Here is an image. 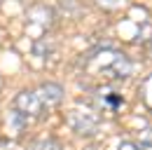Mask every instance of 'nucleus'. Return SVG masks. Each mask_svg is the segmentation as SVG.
Segmentation results:
<instances>
[{
	"mask_svg": "<svg viewBox=\"0 0 152 150\" xmlns=\"http://www.w3.org/2000/svg\"><path fill=\"white\" fill-rule=\"evenodd\" d=\"M89 68L96 71L98 75H103V77H110V80H124V77L131 75L133 63L122 52L98 49L94 56H89Z\"/></svg>",
	"mask_w": 152,
	"mask_h": 150,
	"instance_id": "obj_1",
	"label": "nucleus"
},
{
	"mask_svg": "<svg viewBox=\"0 0 152 150\" xmlns=\"http://www.w3.org/2000/svg\"><path fill=\"white\" fill-rule=\"evenodd\" d=\"M45 103L38 96V92H19L14 96V110H19L23 117H42L45 115Z\"/></svg>",
	"mask_w": 152,
	"mask_h": 150,
	"instance_id": "obj_2",
	"label": "nucleus"
},
{
	"mask_svg": "<svg viewBox=\"0 0 152 150\" xmlns=\"http://www.w3.org/2000/svg\"><path fill=\"white\" fill-rule=\"evenodd\" d=\"M70 124H73V129H75L77 134L89 136V134H94V131L98 129V117L89 110H75L70 115Z\"/></svg>",
	"mask_w": 152,
	"mask_h": 150,
	"instance_id": "obj_3",
	"label": "nucleus"
},
{
	"mask_svg": "<svg viewBox=\"0 0 152 150\" xmlns=\"http://www.w3.org/2000/svg\"><path fill=\"white\" fill-rule=\"evenodd\" d=\"M38 96L42 99L45 106H58V103L63 101V87H61V85H54V82H45V85H40Z\"/></svg>",
	"mask_w": 152,
	"mask_h": 150,
	"instance_id": "obj_4",
	"label": "nucleus"
},
{
	"mask_svg": "<svg viewBox=\"0 0 152 150\" xmlns=\"http://www.w3.org/2000/svg\"><path fill=\"white\" fill-rule=\"evenodd\" d=\"M96 99H98V106L105 112H117L119 106H122V96L117 92H113V89H98Z\"/></svg>",
	"mask_w": 152,
	"mask_h": 150,
	"instance_id": "obj_5",
	"label": "nucleus"
},
{
	"mask_svg": "<svg viewBox=\"0 0 152 150\" xmlns=\"http://www.w3.org/2000/svg\"><path fill=\"white\" fill-rule=\"evenodd\" d=\"M33 150H61V143L54 138H42L38 143H33Z\"/></svg>",
	"mask_w": 152,
	"mask_h": 150,
	"instance_id": "obj_6",
	"label": "nucleus"
},
{
	"mask_svg": "<svg viewBox=\"0 0 152 150\" xmlns=\"http://www.w3.org/2000/svg\"><path fill=\"white\" fill-rule=\"evenodd\" d=\"M138 146H140V150H152V127H150V129H145L143 134H140Z\"/></svg>",
	"mask_w": 152,
	"mask_h": 150,
	"instance_id": "obj_7",
	"label": "nucleus"
},
{
	"mask_svg": "<svg viewBox=\"0 0 152 150\" xmlns=\"http://www.w3.org/2000/svg\"><path fill=\"white\" fill-rule=\"evenodd\" d=\"M96 2H98V5L103 7V10H115V7H117V5L122 2V0H96Z\"/></svg>",
	"mask_w": 152,
	"mask_h": 150,
	"instance_id": "obj_8",
	"label": "nucleus"
},
{
	"mask_svg": "<svg viewBox=\"0 0 152 150\" xmlns=\"http://www.w3.org/2000/svg\"><path fill=\"white\" fill-rule=\"evenodd\" d=\"M119 150H140L138 146H133V143H122V148Z\"/></svg>",
	"mask_w": 152,
	"mask_h": 150,
	"instance_id": "obj_9",
	"label": "nucleus"
}]
</instances>
